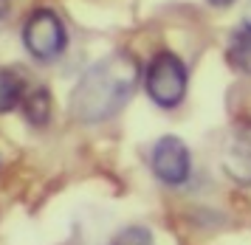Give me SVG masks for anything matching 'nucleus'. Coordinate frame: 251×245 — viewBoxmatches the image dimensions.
<instances>
[{
    "label": "nucleus",
    "mask_w": 251,
    "mask_h": 245,
    "mask_svg": "<svg viewBox=\"0 0 251 245\" xmlns=\"http://www.w3.org/2000/svg\"><path fill=\"white\" fill-rule=\"evenodd\" d=\"M141 76L138 59L130 51H113L85 71L71 93V116L82 124L110 119L133 99Z\"/></svg>",
    "instance_id": "obj_1"
},
{
    "label": "nucleus",
    "mask_w": 251,
    "mask_h": 245,
    "mask_svg": "<svg viewBox=\"0 0 251 245\" xmlns=\"http://www.w3.org/2000/svg\"><path fill=\"white\" fill-rule=\"evenodd\" d=\"M144 88L158 107H164V110L178 107L186 96V88H189V71L183 65V59L172 51H158L147 65Z\"/></svg>",
    "instance_id": "obj_2"
},
{
    "label": "nucleus",
    "mask_w": 251,
    "mask_h": 245,
    "mask_svg": "<svg viewBox=\"0 0 251 245\" xmlns=\"http://www.w3.org/2000/svg\"><path fill=\"white\" fill-rule=\"evenodd\" d=\"M23 45L25 51L40 59V62H51L57 59L65 45H68V34L65 25L51 9H37L28 14V20L23 23Z\"/></svg>",
    "instance_id": "obj_3"
},
{
    "label": "nucleus",
    "mask_w": 251,
    "mask_h": 245,
    "mask_svg": "<svg viewBox=\"0 0 251 245\" xmlns=\"http://www.w3.org/2000/svg\"><path fill=\"white\" fill-rule=\"evenodd\" d=\"M152 175L167 186H183L192 175V155L178 135H161L150 155Z\"/></svg>",
    "instance_id": "obj_4"
},
{
    "label": "nucleus",
    "mask_w": 251,
    "mask_h": 245,
    "mask_svg": "<svg viewBox=\"0 0 251 245\" xmlns=\"http://www.w3.org/2000/svg\"><path fill=\"white\" fill-rule=\"evenodd\" d=\"M220 167L234 183L251 186V119H240L231 124L223 141Z\"/></svg>",
    "instance_id": "obj_5"
},
{
    "label": "nucleus",
    "mask_w": 251,
    "mask_h": 245,
    "mask_svg": "<svg viewBox=\"0 0 251 245\" xmlns=\"http://www.w3.org/2000/svg\"><path fill=\"white\" fill-rule=\"evenodd\" d=\"M226 62L237 74H249L251 76V23L249 20H243V25L228 37Z\"/></svg>",
    "instance_id": "obj_6"
},
{
    "label": "nucleus",
    "mask_w": 251,
    "mask_h": 245,
    "mask_svg": "<svg viewBox=\"0 0 251 245\" xmlns=\"http://www.w3.org/2000/svg\"><path fill=\"white\" fill-rule=\"evenodd\" d=\"M23 116L25 122L31 124V127H46L51 122V110H54V101H51V90L46 85H37L31 88L28 93L23 96Z\"/></svg>",
    "instance_id": "obj_7"
},
{
    "label": "nucleus",
    "mask_w": 251,
    "mask_h": 245,
    "mask_svg": "<svg viewBox=\"0 0 251 245\" xmlns=\"http://www.w3.org/2000/svg\"><path fill=\"white\" fill-rule=\"evenodd\" d=\"M23 96H25L23 79L14 71H0V113H9L17 104H23Z\"/></svg>",
    "instance_id": "obj_8"
},
{
    "label": "nucleus",
    "mask_w": 251,
    "mask_h": 245,
    "mask_svg": "<svg viewBox=\"0 0 251 245\" xmlns=\"http://www.w3.org/2000/svg\"><path fill=\"white\" fill-rule=\"evenodd\" d=\"M110 245H152V231L144 225H127L110 240Z\"/></svg>",
    "instance_id": "obj_9"
},
{
    "label": "nucleus",
    "mask_w": 251,
    "mask_h": 245,
    "mask_svg": "<svg viewBox=\"0 0 251 245\" xmlns=\"http://www.w3.org/2000/svg\"><path fill=\"white\" fill-rule=\"evenodd\" d=\"M9 11H12V0H0V23L9 17Z\"/></svg>",
    "instance_id": "obj_10"
},
{
    "label": "nucleus",
    "mask_w": 251,
    "mask_h": 245,
    "mask_svg": "<svg viewBox=\"0 0 251 245\" xmlns=\"http://www.w3.org/2000/svg\"><path fill=\"white\" fill-rule=\"evenodd\" d=\"M206 3H209V6H217V9H223V6H231L234 0H206Z\"/></svg>",
    "instance_id": "obj_11"
},
{
    "label": "nucleus",
    "mask_w": 251,
    "mask_h": 245,
    "mask_svg": "<svg viewBox=\"0 0 251 245\" xmlns=\"http://www.w3.org/2000/svg\"><path fill=\"white\" fill-rule=\"evenodd\" d=\"M243 20H249V23H251V0H249V6H246V14H243Z\"/></svg>",
    "instance_id": "obj_12"
}]
</instances>
